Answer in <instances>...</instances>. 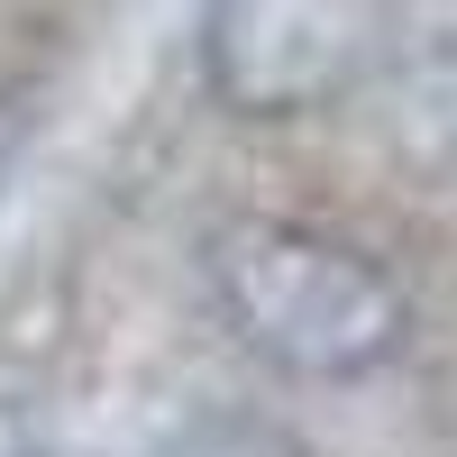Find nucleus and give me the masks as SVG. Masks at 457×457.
<instances>
[{
    "label": "nucleus",
    "mask_w": 457,
    "mask_h": 457,
    "mask_svg": "<svg viewBox=\"0 0 457 457\" xmlns=\"http://www.w3.org/2000/svg\"><path fill=\"white\" fill-rule=\"evenodd\" d=\"M202 284L220 320L238 329V348H256L265 366L302 375V385H357L411 329L403 284L366 247L329 238L312 220H275V211L220 220L202 238Z\"/></svg>",
    "instance_id": "1"
},
{
    "label": "nucleus",
    "mask_w": 457,
    "mask_h": 457,
    "mask_svg": "<svg viewBox=\"0 0 457 457\" xmlns=\"http://www.w3.org/2000/svg\"><path fill=\"white\" fill-rule=\"evenodd\" d=\"M375 46L366 0H211L202 73L238 120H312L348 101Z\"/></svg>",
    "instance_id": "2"
},
{
    "label": "nucleus",
    "mask_w": 457,
    "mask_h": 457,
    "mask_svg": "<svg viewBox=\"0 0 457 457\" xmlns=\"http://www.w3.org/2000/svg\"><path fill=\"white\" fill-rule=\"evenodd\" d=\"M156 457H312L284 421H265V411H193Z\"/></svg>",
    "instance_id": "3"
},
{
    "label": "nucleus",
    "mask_w": 457,
    "mask_h": 457,
    "mask_svg": "<svg viewBox=\"0 0 457 457\" xmlns=\"http://www.w3.org/2000/svg\"><path fill=\"white\" fill-rule=\"evenodd\" d=\"M0 457H46V439H37V421L19 403H0Z\"/></svg>",
    "instance_id": "4"
},
{
    "label": "nucleus",
    "mask_w": 457,
    "mask_h": 457,
    "mask_svg": "<svg viewBox=\"0 0 457 457\" xmlns=\"http://www.w3.org/2000/svg\"><path fill=\"white\" fill-rule=\"evenodd\" d=\"M10 156H19V110L0 101V174H10Z\"/></svg>",
    "instance_id": "5"
}]
</instances>
